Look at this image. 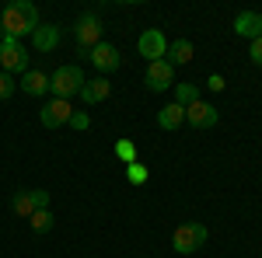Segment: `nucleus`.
<instances>
[{
  "mask_svg": "<svg viewBox=\"0 0 262 258\" xmlns=\"http://www.w3.org/2000/svg\"><path fill=\"white\" fill-rule=\"evenodd\" d=\"M116 157L126 160V164H133V160H137V143H133V139H119V143H116Z\"/></svg>",
  "mask_w": 262,
  "mask_h": 258,
  "instance_id": "nucleus-20",
  "label": "nucleus"
},
{
  "mask_svg": "<svg viewBox=\"0 0 262 258\" xmlns=\"http://www.w3.org/2000/svg\"><path fill=\"white\" fill-rule=\"evenodd\" d=\"M182 122H185V108L175 105V101H171V105H164L161 112H158V126H161V129H179Z\"/></svg>",
  "mask_w": 262,
  "mask_h": 258,
  "instance_id": "nucleus-16",
  "label": "nucleus"
},
{
  "mask_svg": "<svg viewBox=\"0 0 262 258\" xmlns=\"http://www.w3.org/2000/svg\"><path fill=\"white\" fill-rule=\"evenodd\" d=\"M203 244H206V227L203 223H182L171 234V248L179 255H192V251H200Z\"/></svg>",
  "mask_w": 262,
  "mask_h": 258,
  "instance_id": "nucleus-3",
  "label": "nucleus"
},
{
  "mask_svg": "<svg viewBox=\"0 0 262 258\" xmlns=\"http://www.w3.org/2000/svg\"><path fill=\"white\" fill-rule=\"evenodd\" d=\"M206 84H210V87H213V91H224V77H221V74H213V77L206 80Z\"/></svg>",
  "mask_w": 262,
  "mask_h": 258,
  "instance_id": "nucleus-25",
  "label": "nucleus"
},
{
  "mask_svg": "<svg viewBox=\"0 0 262 258\" xmlns=\"http://www.w3.org/2000/svg\"><path fill=\"white\" fill-rule=\"evenodd\" d=\"M196 101H200V91H196V84H175V105L189 108V105H196Z\"/></svg>",
  "mask_w": 262,
  "mask_h": 258,
  "instance_id": "nucleus-18",
  "label": "nucleus"
},
{
  "mask_svg": "<svg viewBox=\"0 0 262 258\" xmlns=\"http://www.w3.org/2000/svg\"><path fill=\"white\" fill-rule=\"evenodd\" d=\"M74 35H77V45H81L84 53H91L95 45L101 42V21H98V14H81L77 18V25H74Z\"/></svg>",
  "mask_w": 262,
  "mask_h": 258,
  "instance_id": "nucleus-6",
  "label": "nucleus"
},
{
  "mask_svg": "<svg viewBox=\"0 0 262 258\" xmlns=\"http://www.w3.org/2000/svg\"><path fill=\"white\" fill-rule=\"evenodd\" d=\"M70 115H74V108H70V101H63V98H53V101H46V105L39 108V119H42L46 129H60V126H67Z\"/></svg>",
  "mask_w": 262,
  "mask_h": 258,
  "instance_id": "nucleus-8",
  "label": "nucleus"
},
{
  "mask_svg": "<svg viewBox=\"0 0 262 258\" xmlns=\"http://www.w3.org/2000/svg\"><path fill=\"white\" fill-rule=\"evenodd\" d=\"M81 87H84L81 66H56V74H49V91H53V98L70 101L74 95H81Z\"/></svg>",
  "mask_w": 262,
  "mask_h": 258,
  "instance_id": "nucleus-2",
  "label": "nucleus"
},
{
  "mask_svg": "<svg viewBox=\"0 0 262 258\" xmlns=\"http://www.w3.org/2000/svg\"><path fill=\"white\" fill-rule=\"evenodd\" d=\"M0 42H4V28H0Z\"/></svg>",
  "mask_w": 262,
  "mask_h": 258,
  "instance_id": "nucleus-26",
  "label": "nucleus"
},
{
  "mask_svg": "<svg viewBox=\"0 0 262 258\" xmlns=\"http://www.w3.org/2000/svg\"><path fill=\"white\" fill-rule=\"evenodd\" d=\"M234 32H238L242 39H248V42L262 39V14L259 11H242V14L234 18Z\"/></svg>",
  "mask_w": 262,
  "mask_h": 258,
  "instance_id": "nucleus-12",
  "label": "nucleus"
},
{
  "mask_svg": "<svg viewBox=\"0 0 262 258\" xmlns=\"http://www.w3.org/2000/svg\"><path fill=\"white\" fill-rule=\"evenodd\" d=\"M67 126H74V129H77V133H84V129H88V126H91V119H88V112H74V115H70V122H67Z\"/></svg>",
  "mask_w": 262,
  "mask_h": 258,
  "instance_id": "nucleus-23",
  "label": "nucleus"
},
{
  "mask_svg": "<svg viewBox=\"0 0 262 258\" xmlns=\"http://www.w3.org/2000/svg\"><path fill=\"white\" fill-rule=\"evenodd\" d=\"M39 7L32 4V0H14V4H7L4 11H0V28H4V35L7 39H25V35H35V28H39Z\"/></svg>",
  "mask_w": 262,
  "mask_h": 258,
  "instance_id": "nucleus-1",
  "label": "nucleus"
},
{
  "mask_svg": "<svg viewBox=\"0 0 262 258\" xmlns=\"http://www.w3.org/2000/svg\"><path fill=\"white\" fill-rule=\"evenodd\" d=\"M189 60H192V42L189 39H179L168 45V63L171 66H182V63H189Z\"/></svg>",
  "mask_w": 262,
  "mask_h": 258,
  "instance_id": "nucleus-17",
  "label": "nucleus"
},
{
  "mask_svg": "<svg viewBox=\"0 0 262 258\" xmlns=\"http://www.w3.org/2000/svg\"><path fill=\"white\" fill-rule=\"evenodd\" d=\"M137 49H140V56L147 63H158V60L168 56V39H164L161 28H147L140 35V42H137Z\"/></svg>",
  "mask_w": 262,
  "mask_h": 258,
  "instance_id": "nucleus-7",
  "label": "nucleus"
},
{
  "mask_svg": "<svg viewBox=\"0 0 262 258\" xmlns=\"http://www.w3.org/2000/svg\"><path fill=\"white\" fill-rule=\"evenodd\" d=\"M126 178H129V185H143V181H147V168H143L140 160L126 164Z\"/></svg>",
  "mask_w": 262,
  "mask_h": 258,
  "instance_id": "nucleus-21",
  "label": "nucleus"
},
{
  "mask_svg": "<svg viewBox=\"0 0 262 258\" xmlns=\"http://www.w3.org/2000/svg\"><path fill=\"white\" fill-rule=\"evenodd\" d=\"M147 87L150 91H168V87H175V66L168 60H158L147 66Z\"/></svg>",
  "mask_w": 262,
  "mask_h": 258,
  "instance_id": "nucleus-9",
  "label": "nucleus"
},
{
  "mask_svg": "<svg viewBox=\"0 0 262 258\" xmlns=\"http://www.w3.org/2000/svg\"><path fill=\"white\" fill-rule=\"evenodd\" d=\"M18 87L25 91V95L39 98V95H46V91H49V74H42V70H35V66H28V70L21 74Z\"/></svg>",
  "mask_w": 262,
  "mask_h": 258,
  "instance_id": "nucleus-13",
  "label": "nucleus"
},
{
  "mask_svg": "<svg viewBox=\"0 0 262 258\" xmlns=\"http://www.w3.org/2000/svg\"><path fill=\"white\" fill-rule=\"evenodd\" d=\"M91 63H95V70H98V74H108V70H116V66L122 63V56H119V49H116V45L98 42V45L91 49Z\"/></svg>",
  "mask_w": 262,
  "mask_h": 258,
  "instance_id": "nucleus-11",
  "label": "nucleus"
},
{
  "mask_svg": "<svg viewBox=\"0 0 262 258\" xmlns=\"http://www.w3.org/2000/svg\"><path fill=\"white\" fill-rule=\"evenodd\" d=\"M185 119L192 122L196 129H213L221 115H217V108H213L210 101H196V105H189V108H185Z\"/></svg>",
  "mask_w": 262,
  "mask_h": 258,
  "instance_id": "nucleus-10",
  "label": "nucleus"
},
{
  "mask_svg": "<svg viewBox=\"0 0 262 258\" xmlns=\"http://www.w3.org/2000/svg\"><path fill=\"white\" fill-rule=\"evenodd\" d=\"M248 56H252V63H255V66H262V39H255L252 45H248Z\"/></svg>",
  "mask_w": 262,
  "mask_h": 258,
  "instance_id": "nucleus-24",
  "label": "nucleus"
},
{
  "mask_svg": "<svg viewBox=\"0 0 262 258\" xmlns=\"http://www.w3.org/2000/svg\"><path fill=\"white\" fill-rule=\"evenodd\" d=\"M63 39V28L60 25H39L35 28V35H32V45L39 49V53H53Z\"/></svg>",
  "mask_w": 262,
  "mask_h": 258,
  "instance_id": "nucleus-14",
  "label": "nucleus"
},
{
  "mask_svg": "<svg viewBox=\"0 0 262 258\" xmlns=\"http://www.w3.org/2000/svg\"><path fill=\"white\" fill-rule=\"evenodd\" d=\"M28 227H32L35 234H49V230H53V213H49V209L32 213V217H28Z\"/></svg>",
  "mask_w": 262,
  "mask_h": 258,
  "instance_id": "nucleus-19",
  "label": "nucleus"
},
{
  "mask_svg": "<svg viewBox=\"0 0 262 258\" xmlns=\"http://www.w3.org/2000/svg\"><path fill=\"white\" fill-rule=\"evenodd\" d=\"M108 95H112V84H108V77L84 80V87H81V98H84V105H98V101H105Z\"/></svg>",
  "mask_w": 262,
  "mask_h": 258,
  "instance_id": "nucleus-15",
  "label": "nucleus"
},
{
  "mask_svg": "<svg viewBox=\"0 0 262 258\" xmlns=\"http://www.w3.org/2000/svg\"><path fill=\"white\" fill-rule=\"evenodd\" d=\"M14 91H18V84H14V77L0 70V101H7L11 95H14Z\"/></svg>",
  "mask_w": 262,
  "mask_h": 258,
  "instance_id": "nucleus-22",
  "label": "nucleus"
},
{
  "mask_svg": "<svg viewBox=\"0 0 262 258\" xmlns=\"http://www.w3.org/2000/svg\"><path fill=\"white\" fill-rule=\"evenodd\" d=\"M11 209L18 213V217H32V213H39V209H49V192L46 189H21V192H14V199H11Z\"/></svg>",
  "mask_w": 262,
  "mask_h": 258,
  "instance_id": "nucleus-5",
  "label": "nucleus"
},
{
  "mask_svg": "<svg viewBox=\"0 0 262 258\" xmlns=\"http://www.w3.org/2000/svg\"><path fill=\"white\" fill-rule=\"evenodd\" d=\"M0 70L4 74H25L28 70V53L18 39L4 35V42H0Z\"/></svg>",
  "mask_w": 262,
  "mask_h": 258,
  "instance_id": "nucleus-4",
  "label": "nucleus"
}]
</instances>
